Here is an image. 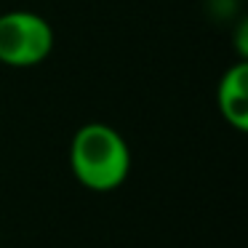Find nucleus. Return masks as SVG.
<instances>
[{"instance_id": "obj_1", "label": "nucleus", "mask_w": 248, "mask_h": 248, "mask_svg": "<svg viewBox=\"0 0 248 248\" xmlns=\"http://www.w3.org/2000/svg\"><path fill=\"white\" fill-rule=\"evenodd\" d=\"M70 168L91 192H112L131 173V150L107 123H86L70 141Z\"/></svg>"}, {"instance_id": "obj_2", "label": "nucleus", "mask_w": 248, "mask_h": 248, "mask_svg": "<svg viewBox=\"0 0 248 248\" xmlns=\"http://www.w3.org/2000/svg\"><path fill=\"white\" fill-rule=\"evenodd\" d=\"M54 51V30L35 11L0 14V64L35 67Z\"/></svg>"}, {"instance_id": "obj_3", "label": "nucleus", "mask_w": 248, "mask_h": 248, "mask_svg": "<svg viewBox=\"0 0 248 248\" xmlns=\"http://www.w3.org/2000/svg\"><path fill=\"white\" fill-rule=\"evenodd\" d=\"M219 112L235 131L248 128V62L240 59L221 75L216 88Z\"/></svg>"}]
</instances>
